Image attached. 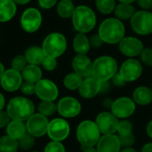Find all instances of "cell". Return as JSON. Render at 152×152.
<instances>
[{
    "label": "cell",
    "instance_id": "9f6ffc18",
    "mask_svg": "<svg viewBox=\"0 0 152 152\" xmlns=\"http://www.w3.org/2000/svg\"><path fill=\"white\" fill-rule=\"evenodd\" d=\"M4 71H5L3 63L0 61V78L2 77V76H3V74H4Z\"/></svg>",
    "mask_w": 152,
    "mask_h": 152
},
{
    "label": "cell",
    "instance_id": "b9f144b4",
    "mask_svg": "<svg viewBox=\"0 0 152 152\" xmlns=\"http://www.w3.org/2000/svg\"><path fill=\"white\" fill-rule=\"evenodd\" d=\"M111 83L113 86H117V87H123L124 86H126V82L125 81V79L123 78V77L119 74V72L118 71L114 76L113 77L110 79Z\"/></svg>",
    "mask_w": 152,
    "mask_h": 152
},
{
    "label": "cell",
    "instance_id": "f5cc1de1",
    "mask_svg": "<svg viewBox=\"0 0 152 152\" xmlns=\"http://www.w3.org/2000/svg\"><path fill=\"white\" fill-rule=\"evenodd\" d=\"M119 152H137V151L133 147H130V148H122Z\"/></svg>",
    "mask_w": 152,
    "mask_h": 152
},
{
    "label": "cell",
    "instance_id": "5b68a950",
    "mask_svg": "<svg viewBox=\"0 0 152 152\" xmlns=\"http://www.w3.org/2000/svg\"><path fill=\"white\" fill-rule=\"evenodd\" d=\"M76 136L77 142L83 149L89 147H95L102 134L95 123L93 120H83L80 122L76 130Z\"/></svg>",
    "mask_w": 152,
    "mask_h": 152
},
{
    "label": "cell",
    "instance_id": "f1b7e54d",
    "mask_svg": "<svg viewBox=\"0 0 152 152\" xmlns=\"http://www.w3.org/2000/svg\"><path fill=\"white\" fill-rule=\"evenodd\" d=\"M83 80H84V78L81 76H79L78 74H77L76 72L73 71V72L67 74L64 77L63 85L68 90L76 91V90H78Z\"/></svg>",
    "mask_w": 152,
    "mask_h": 152
},
{
    "label": "cell",
    "instance_id": "d4e9b609",
    "mask_svg": "<svg viewBox=\"0 0 152 152\" xmlns=\"http://www.w3.org/2000/svg\"><path fill=\"white\" fill-rule=\"evenodd\" d=\"M135 12H136V9L132 4L118 3L114 10V14L116 18L122 21L131 20V18L134 16Z\"/></svg>",
    "mask_w": 152,
    "mask_h": 152
},
{
    "label": "cell",
    "instance_id": "91938a15",
    "mask_svg": "<svg viewBox=\"0 0 152 152\" xmlns=\"http://www.w3.org/2000/svg\"><path fill=\"white\" fill-rule=\"evenodd\" d=\"M70 1H73V0H70Z\"/></svg>",
    "mask_w": 152,
    "mask_h": 152
},
{
    "label": "cell",
    "instance_id": "f546056e",
    "mask_svg": "<svg viewBox=\"0 0 152 152\" xmlns=\"http://www.w3.org/2000/svg\"><path fill=\"white\" fill-rule=\"evenodd\" d=\"M19 150L18 141L5 134L0 137V152H16Z\"/></svg>",
    "mask_w": 152,
    "mask_h": 152
},
{
    "label": "cell",
    "instance_id": "e575fe53",
    "mask_svg": "<svg viewBox=\"0 0 152 152\" xmlns=\"http://www.w3.org/2000/svg\"><path fill=\"white\" fill-rule=\"evenodd\" d=\"M27 61L25 59L24 55H16L11 62V69L17 70L21 73V71L24 69V68L28 65Z\"/></svg>",
    "mask_w": 152,
    "mask_h": 152
},
{
    "label": "cell",
    "instance_id": "4fadbf2b",
    "mask_svg": "<svg viewBox=\"0 0 152 152\" xmlns=\"http://www.w3.org/2000/svg\"><path fill=\"white\" fill-rule=\"evenodd\" d=\"M42 24V14L37 8L26 9L20 17L21 28L28 33H33L38 30Z\"/></svg>",
    "mask_w": 152,
    "mask_h": 152
},
{
    "label": "cell",
    "instance_id": "94428289",
    "mask_svg": "<svg viewBox=\"0 0 152 152\" xmlns=\"http://www.w3.org/2000/svg\"><path fill=\"white\" fill-rule=\"evenodd\" d=\"M16 152H18V151H16Z\"/></svg>",
    "mask_w": 152,
    "mask_h": 152
},
{
    "label": "cell",
    "instance_id": "bcb514c9",
    "mask_svg": "<svg viewBox=\"0 0 152 152\" xmlns=\"http://www.w3.org/2000/svg\"><path fill=\"white\" fill-rule=\"evenodd\" d=\"M113 101H114V100H112V99L110 98V97H105V98L102 100V105L105 109H110V108H111V106H112V103H113Z\"/></svg>",
    "mask_w": 152,
    "mask_h": 152
},
{
    "label": "cell",
    "instance_id": "44dd1931",
    "mask_svg": "<svg viewBox=\"0 0 152 152\" xmlns=\"http://www.w3.org/2000/svg\"><path fill=\"white\" fill-rule=\"evenodd\" d=\"M132 99L136 105L148 106L152 102V90L145 86H138L134 90Z\"/></svg>",
    "mask_w": 152,
    "mask_h": 152
},
{
    "label": "cell",
    "instance_id": "30bf717a",
    "mask_svg": "<svg viewBox=\"0 0 152 152\" xmlns=\"http://www.w3.org/2000/svg\"><path fill=\"white\" fill-rule=\"evenodd\" d=\"M70 133V126L68 121L63 118H53L49 121V126L47 129V135L52 141L62 142L65 141Z\"/></svg>",
    "mask_w": 152,
    "mask_h": 152
},
{
    "label": "cell",
    "instance_id": "83f0119b",
    "mask_svg": "<svg viewBox=\"0 0 152 152\" xmlns=\"http://www.w3.org/2000/svg\"><path fill=\"white\" fill-rule=\"evenodd\" d=\"M75 9L76 6L73 1L70 0H61L57 4V13L63 19L71 18Z\"/></svg>",
    "mask_w": 152,
    "mask_h": 152
},
{
    "label": "cell",
    "instance_id": "f6af8a7d",
    "mask_svg": "<svg viewBox=\"0 0 152 152\" xmlns=\"http://www.w3.org/2000/svg\"><path fill=\"white\" fill-rule=\"evenodd\" d=\"M136 3L142 10L150 11L152 9V0H137Z\"/></svg>",
    "mask_w": 152,
    "mask_h": 152
},
{
    "label": "cell",
    "instance_id": "d590c367",
    "mask_svg": "<svg viewBox=\"0 0 152 152\" xmlns=\"http://www.w3.org/2000/svg\"><path fill=\"white\" fill-rule=\"evenodd\" d=\"M44 152H66V149L61 142L51 141L45 147Z\"/></svg>",
    "mask_w": 152,
    "mask_h": 152
},
{
    "label": "cell",
    "instance_id": "ffe728a7",
    "mask_svg": "<svg viewBox=\"0 0 152 152\" xmlns=\"http://www.w3.org/2000/svg\"><path fill=\"white\" fill-rule=\"evenodd\" d=\"M98 152H119L122 147L118 134L102 135L95 146Z\"/></svg>",
    "mask_w": 152,
    "mask_h": 152
},
{
    "label": "cell",
    "instance_id": "7dc6e473",
    "mask_svg": "<svg viewBox=\"0 0 152 152\" xmlns=\"http://www.w3.org/2000/svg\"><path fill=\"white\" fill-rule=\"evenodd\" d=\"M110 90V81L107 82H102V87H101V94H107Z\"/></svg>",
    "mask_w": 152,
    "mask_h": 152
},
{
    "label": "cell",
    "instance_id": "2e32d148",
    "mask_svg": "<svg viewBox=\"0 0 152 152\" xmlns=\"http://www.w3.org/2000/svg\"><path fill=\"white\" fill-rule=\"evenodd\" d=\"M119 52L127 58H135L144 49L142 42L135 37H125L118 43Z\"/></svg>",
    "mask_w": 152,
    "mask_h": 152
},
{
    "label": "cell",
    "instance_id": "603a6c76",
    "mask_svg": "<svg viewBox=\"0 0 152 152\" xmlns=\"http://www.w3.org/2000/svg\"><path fill=\"white\" fill-rule=\"evenodd\" d=\"M72 45L77 54H87L91 49L89 37L84 33H77L75 36Z\"/></svg>",
    "mask_w": 152,
    "mask_h": 152
},
{
    "label": "cell",
    "instance_id": "5bb4252c",
    "mask_svg": "<svg viewBox=\"0 0 152 152\" xmlns=\"http://www.w3.org/2000/svg\"><path fill=\"white\" fill-rule=\"evenodd\" d=\"M49 126V120L46 117L40 113H34L27 121L26 127L27 132L32 134L34 137H42L47 134Z\"/></svg>",
    "mask_w": 152,
    "mask_h": 152
},
{
    "label": "cell",
    "instance_id": "e0dca14e",
    "mask_svg": "<svg viewBox=\"0 0 152 152\" xmlns=\"http://www.w3.org/2000/svg\"><path fill=\"white\" fill-rule=\"evenodd\" d=\"M22 82L23 78L21 73L12 69H6L0 78V85L2 88L9 93L19 90Z\"/></svg>",
    "mask_w": 152,
    "mask_h": 152
},
{
    "label": "cell",
    "instance_id": "277c9868",
    "mask_svg": "<svg viewBox=\"0 0 152 152\" xmlns=\"http://www.w3.org/2000/svg\"><path fill=\"white\" fill-rule=\"evenodd\" d=\"M118 71V61L112 56L102 55L93 61L92 77L100 82L110 81V79Z\"/></svg>",
    "mask_w": 152,
    "mask_h": 152
},
{
    "label": "cell",
    "instance_id": "60d3db41",
    "mask_svg": "<svg viewBox=\"0 0 152 152\" xmlns=\"http://www.w3.org/2000/svg\"><path fill=\"white\" fill-rule=\"evenodd\" d=\"M89 42H90L91 48H94V49L100 48V47L104 44V43L102 42V38L100 37V36L98 35V33L92 35V36L89 37Z\"/></svg>",
    "mask_w": 152,
    "mask_h": 152
},
{
    "label": "cell",
    "instance_id": "484cf974",
    "mask_svg": "<svg viewBox=\"0 0 152 152\" xmlns=\"http://www.w3.org/2000/svg\"><path fill=\"white\" fill-rule=\"evenodd\" d=\"M21 76L24 81L37 84L42 79V70L37 65L28 64L21 71Z\"/></svg>",
    "mask_w": 152,
    "mask_h": 152
},
{
    "label": "cell",
    "instance_id": "7c38bea8",
    "mask_svg": "<svg viewBox=\"0 0 152 152\" xmlns=\"http://www.w3.org/2000/svg\"><path fill=\"white\" fill-rule=\"evenodd\" d=\"M95 123L102 135L115 134L118 132L119 119L110 111H102L97 115Z\"/></svg>",
    "mask_w": 152,
    "mask_h": 152
},
{
    "label": "cell",
    "instance_id": "8fae6325",
    "mask_svg": "<svg viewBox=\"0 0 152 152\" xmlns=\"http://www.w3.org/2000/svg\"><path fill=\"white\" fill-rule=\"evenodd\" d=\"M82 110L80 102L71 96H65L57 102V112L63 118H73L77 117Z\"/></svg>",
    "mask_w": 152,
    "mask_h": 152
},
{
    "label": "cell",
    "instance_id": "1f68e13d",
    "mask_svg": "<svg viewBox=\"0 0 152 152\" xmlns=\"http://www.w3.org/2000/svg\"><path fill=\"white\" fill-rule=\"evenodd\" d=\"M37 110L38 113L47 118L53 116L57 111V104L54 103V102L41 101V102L38 104Z\"/></svg>",
    "mask_w": 152,
    "mask_h": 152
},
{
    "label": "cell",
    "instance_id": "d6a6232c",
    "mask_svg": "<svg viewBox=\"0 0 152 152\" xmlns=\"http://www.w3.org/2000/svg\"><path fill=\"white\" fill-rule=\"evenodd\" d=\"M35 138L36 137H34L32 134H30L29 133L27 132L19 140H17L18 144H19V149H20L22 151H28V150L32 149L36 142Z\"/></svg>",
    "mask_w": 152,
    "mask_h": 152
},
{
    "label": "cell",
    "instance_id": "f35d334b",
    "mask_svg": "<svg viewBox=\"0 0 152 152\" xmlns=\"http://www.w3.org/2000/svg\"><path fill=\"white\" fill-rule=\"evenodd\" d=\"M20 90L23 94L32 95L36 93V84L24 81V82H22V84L20 87Z\"/></svg>",
    "mask_w": 152,
    "mask_h": 152
},
{
    "label": "cell",
    "instance_id": "6da1fadb",
    "mask_svg": "<svg viewBox=\"0 0 152 152\" xmlns=\"http://www.w3.org/2000/svg\"><path fill=\"white\" fill-rule=\"evenodd\" d=\"M98 35L107 45H118L126 37V27L122 20L116 17L107 18L100 24Z\"/></svg>",
    "mask_w": 152,
    "mask_h": 152
},
{
    "label": "cell",
    "instance_id": "ba28073f",
    "mask_svg": "<svg viewBox=\"0 0 152 152\" xmlns=\"http://www.w3.org/2000/svg\"><path fill=\"white\" fill-rule=\"evenodd\" d=\"M136 110V104L134 100L127 96H122L113 101L110 112L119 120L128 119Z\"/></svg>",
    "mask_w": 152,
    "mask_h": 152
},
{
    "label": "cell",
    "instance_id": "74e56055",
    "mask_svg": "<svg viewBox=\"0 0 152 152\" xmlns=\"http://www.w3.org/2000/svg\"><path fill=\"white\" fill-rule=\"evenodd\" d=\"M141 62L148 67H152V48L144 47L142 53L140 54Z\"/></svg>",
    "mask_w": 152,
    "mask_h": 152
},
{
    "label": "cell",
    "instance_id": "4dcf8cb0",
    "mask_svg": "<svg viewBox=\"0 0 152 152\" xmlns=\"http://www.w3.org/2000/svg\"><path fill=\"white\" fill-rule=\"evenodd\" d=\"M95 5L99 12L108 15L114 12L117 4L116 0H95Z\"/></svg>",
    "mask_w": 152,
    "mask_h": 152
},
{
    "label": "cell",
    "instance_id": "816d5d0a",
    "mask_svg": "<svg viewBox=\"0 0 152 152\" xmlns=\"http://www.w3.org/2000/svg\"><path fill=\"white\" fill-rule=\"evenodd\" d=\"M16 4H26L29 3L31 0H12Z\"/></svg>",
    "mask_w": 152,
    "mask_h": 152
},
{
    "label": "cell",
    "instance_id": "836d02e7",
    "mask_svg": "<svg viewBox=\"0 0 152 152\" xmlns=\"http://www.w3.org/2000/svg\"><path fill=\"white\" fill-rule=\"evenodd\" d=\"M133 130H134V126L129 119L119 120L118 132H117L118 135H127L133 134Z\"/></svg>",
    "mask_w": 152,
    "mask_h": 152
},
{
    "label": "cell",
    "instance_id": "d6986e66",
    "mask_svg": "<svg viewBox=\"0 0 152 152\" xmlns=\"http://www.w3.org/2000/svg\"><path fill=\"white\" fill-rule=\"evenodd\" d=\"M71 65L73 71L83 78L92 76L93 61L86 54H76L72 59Z\"/></svg>",
    "mask_w": 152,
    "mask_h": 152
},
{
    "label": "cell",
    "instance_id": "52a82bcc",
    "mask_svg": "<svg viewBox=\"0 0 152 152\" xmlns=\"http://www.w3.org/2000/svg\"><path fill=\"white\" fill-rule=\"evenodd\" d=\"M130 25L134 33L148 36L152 33V12L151 11H136L130 20Z\"/></svg>",
    "mask_w": 152,
    "mask_h": 152
},
{
    "label": "cell",
    "instance_id": "4316f807",
    "mask_svg": "<svg viewBox=\"0 0 152 152\" xmlns=\"http://www.w3.org/2000/svg\"><path fill=\"white\" fill-rule=\"evenodd\" d=\"M5 128L6 134L15 140H19L22 135L27 133L26 124H24V122L22 121L11 120Z\"/></svg>",
    "mask_w": 152,
    "mask_h": 152
},
{
    "label": "cell",
    "instance_id": "6f0895ef",
    "mask_svg": "<svg viewBox=\"0 0 152 152\" xmlns=\"http://www.w3.org/2000/svg\"><path fill=\"white\" fill-rule=\"evenodd\" d=\"M151 90H152V85H151Z\"/></svg>",
    "mask_w": 152,
    "mask_h": 152
},
{
    "label": "cell",
    "instance_id": "680465c9",
    "mask_svg": "<svg viewBox=\"0 0 152 152\" xmlns=\"http://www.w3.org/2000/svg\"><path fill=\"white\" fill-rule=\"evenodd\" d=\"M32 152H38V151H32Z\"/></svg>",
    "mask_w": 152,
    "mask_h": 152
},
{
    "label": "cell",
    "instance_id": "6125c7cd",
    "mask_svg": "<svg viewBox=\"0 0 152 152\" xmlns=\"http://www.w3.org/2000/svg\"><path fill=\"white\" fill-rule=\"evenodd\" d=\"M94 1H95V0H94Z\"/></svg>",
    "mask_w": 152,
    "mask_h": 152
},
{
    "label": "cell",
    "instance_id": "7a4b0ae2",
    "mask_svg": "<svg viewBox=\"0 0 152 152\" xmlns=\"http://www.w3.org/2000/svg\"><path fill=\"white\" fill-rule=\"evenodd\" d=\"M6 112L12 120L24 122L35 113V106L28 98L17 96L9 101L6 106Z\"/></svg>",
    "mask_w": 152,
    "mask_h": 152
},
{
    "label": "cell",
    "instance_id": "8992f818",
    "mask_svg": "<svg viewBox=\"0 0 152 152\" xmlns=\"http://www.w3.org/2000/svg\"><path fill=\"white\" fill-rule=\"evenodd\" d=\"M67 39L60 32H52L48 34L43 41L42 49L46 57L59 58L67 49Z\"/></svg>",
    "mask_w": 152,
    "mask_h": 152
},
{
    "label": "cell",
    "instance_id": "cb8c5ba5",
    "mask_svg": "<svg viewBox=\"0 0 152 152\" xmlns=\"http://www.w3.org/2000/svg\"><path fill=\"white\" fill-rule=\"evenodd\" d=\"M25 59L28 64L32 65H41L44 59L45 58V55L44 53V51L42 47L39 46H30L28 47L25 53H24Z\"/></svg>",
    "mask_w": 152,
    "mask_h": 152
},
{
    "label": "cell",
    "instance_id": "f907efd6",
    "mask_svg": "<svg viewBox=\"0 0 152 152\" xmlns=\"http://www.w3.org/2000/svg\"><path fill=\"white\" fill-rule=\"evenodd\" d=\"M5 105V99L4 95L0 93V110H3Z\"/></svg>",
    "mask_w": 152,
    "mask_h": 152
},
{
    "label": "cell",
    "instance_id": "681fc988",
    "mask_svg": "<svg viewBox=\"0 0 152 152\" xmlns=\"http://www.w3.org/2000/svg\"><path fill=\"white\" fill-rule=\"evenodd\" d=\"M146 134L152 140V120H151L146 126Z\"/></svg>",
    "mask_w": 152,
    "mask_h": 152
},
{
    "label": "cell",
    "instance_id": "7bdbcfd3",
    "mask_svg": "<svg viewBox=\"0 0 152 152\" xmlns=\"http://www.w3.org/2000/svg\"><path fill=\"white\" fill-rule=\"evenodd\" d=\"M11 120L12 119L10 118L6 110H0V128L6 127Z\"/></svg>",
    "mask_w": 152,
    "mask_h": 152
},
{
    "label": "cell",
    "instance_id": "11a10c76",
    "mask_svg": "<svg viewBox=\"0 0 152 152\" xmlns=\"http://www.w3.org/2000/svg\"><path fill=\"white\" fill-rule=\"evenodd\" d=\"M119 3H124V4H133L136 2L137 0H118Z\"/></svg>",
    "mask_w": 152,
    "mask_h": 152
},
{
    "label": "cell",
    "instance_id": "3957f363",
    "mask_svg": "<svg viewBox=\"0 0 152 152\" xmlns=\"http://www.w3.org/2000/svg\"><path fill=\"white\" fill-rule=\"evenodd\" d=\"M72 25L77 33H89L97 23V17L94 10L87 5L76 6L74 13L71 17Z\"/></svg>",
    "mask_w": 152,
    "mask_h": 152
},
{
    "label": "cell",
    "instance_id": "7402d4cb",
    "mask_svg": "<svg viewBox=\"0 0 152 152\" xmlns=\"http://www.w3.org/2000/svg\"><path fill=\"white\" fill-rule=\"evenodd\" d=\"M16 12L17 6L12 0H0V22L11 20Z\"/></svg>",
    "mask_w": 152,
    "mask_h": 152
},
{
    "label": "cell",
    "instance_id": "ac0fdd59",
    "mask_svg": "<svg viewBox=\"0 0 152 152\" xmlns=\"http://www.w3.org/2000/svg\"><path fill=\"white\" fill-rule=\"evenodd\" d=\"M101 87L102 82H100L99 80L91 76L84 78L77 91L82 98L90 100L101 94Z\"/></svg>",
    "mask_w": 152,
    "mask_h": 152
},
{
    "label": "cell",
    "instance_id": "c3c4849f",
    "mask_svg": "<svg viewBox=\"0 0 152 152\" xmlns=\"http://www.w3.org/2000/svg\"><path fill=\"white\" fill-rule=\"evenodd\" d=\"M141 152H152V142L145 143L142 146Z\"/></svg>",
    "mask_w": 152,
    "mask_h": 152
},
{
    "label": "cell",
    "instance_id": "ee69618b",
    "mask_svg": "<svg viewBox=\"0 0 152 152\" xmlns=\"http://www.w3.org/2000/svg\"><path fill=\"white\" fill-rule=\"evenodd\" d=\"M58 0H38V4L40 7L44 9H51L53 8L56 4Z\"/></svg>",
    "mask_w": 152,
    "mask_h": 152
},
{
    "label": "cell",
    "instance_id": "8d00e7d4",
    "mask_svg": "<svg viewBox=\"0 0 152 152\" xmlns=\"http://www.w3.org/2000/svg\"><path fill=\"white\" fill-rule=\"evenodd\" d=\"M119 139V142L122 148H130L133 147V145L135 142V136L133 134H127V135H118Z\"/></svg>",
    "mask_w": 152,
    "mask_h": 152
},
{
    "label": "cell",
    "instance_id": "9a60e30c",
    "mask_svg": "<svg viewBox=\"0 0 152 152\" xmlns=\"http://www.w3.org/2000/svg\"><path fill=\"white\" fill-rule=\"evenodd\" d=\"M35 94L41 101L54 102L59 96V89L52 80L42 78L36 84Z\"/></svg>",
    "mask_w": 152,
    "mask_h": 152
},
{
    "label": "cell",
    "instance_id": "9c48e42d",
    "mask_svg": "<svg viewBox=\"0 0 152 152\" xmlns=\"http://www.w3.org/2000/svg\"><path fill=\"white\" fill-rule=\"evenodd\" d=\"M143 71L142 63L135 58H128L120 66L118 72L126 83H133L138 80Z\"/></svg>",
    "mask_w": 152,
    "mask_h": 152
},
{
    "label": "cell",
    "instance_id": "ab89813d",
    "mask_svg": "<svg viewBox=\"0 0 152 152\" xmlns=\"http://www.w3.org/2000/svg\"><path fill=\"white\" fill-rule=\"evenodd\" d=\"M57 60L55 58H51V57H46L44 59L43 62H42V66L43 68L47 70V71H53L56 69L57 67Z\"/></svg>",
    "mask_w": 152,
    "mask_h": 152
},
{
    "label": "cell",
    "instance_id": "db71d44e",
    "mask_svg": "<svg viewBox=\"0 0 152 152\" xmlns=\"http://www.w3.org/2000/svg\"><path fill=\"white\" fill-rule=\"evenodd\" d=\"M83 152H98L95 147H89L83 149Z\"/></svg>",
    "mask_w": 152,
    "mask_h": 152
}]
</instances>
